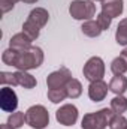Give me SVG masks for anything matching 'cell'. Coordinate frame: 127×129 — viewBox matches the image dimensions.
<instances>
[{"label":"cell","mask_w":127,"mask_h":129,"mask_svg":"<svg viewBox=\"0 0 127 129\" xmlns=\"http://www.w3.org/2000/svg\"><path fill=\"white\" fill-rule=\"evenodd\" d=\"M67 98V92L66 87L64 89H49L48 90V99L52 104H60L61 101H64Z\"/></svg>","instance_id":"cell-19"},{"label":"cell","mask_w":127,"mask_h":129,"mask_svg":"<svg viewBox=\"0 0 127 129\" xmlns=\"http://www.w3.org/2000/svg\"><path fill=\"white\" fill-rule=\"evenodd\" d=\"M14 6H15V2L14 0H0V8H2V12L3 14H6L11 9H14Z\"/></svg>","instance_id":"cell-24"},{"label":"cell","mask_w":127,"mask_h":129,"mask_svg":"<svg viewBox=\"0 0 127 129\" xmlns=\"http://www.w3.org/2000/svg\"><path fill=\"white\" fill-rule=\"evenodd\" d=\"M108 89H109V86H108L103 80L93 81V83H90V86H88V98H90L93 102H100V101H103V99L106 98Z\"/></svg>","instance_id":"cell-10"},{"label":"cell","mask_w":127,"mask_h":129,"mask_svg":"<svg viewBox=\"0 0 127 129\" xmlns=\"http://www.w3.org/2000/svg\"><path fill=\"white\" fill-rule=\"evenodd\" d=\"M120 56H121V57L126 60V63H127V48H124V50L121 51V54H120Z\"/></svg>","instance_id":"cell-25"},{"label":"cell","mask_w":127,"mask_h":129,"mask_svg":"<svg viewBox=\"0 0 127 129\" xmlns=\"http://www.w3.org/2000/svg\"><path fill=\"white\" fill-rule=\"evenodd\" d=\"M14 2H15V3H17V2H21V0H14Z\"/></svg>","instance_id":"cell-28"},{"label":"cell","mask_w":127,"mask_h":129,"mask_svg":"<svg viewBox=\"0 0 127 129\" xmlns=\"http://www.w3.org/2000/svg\"><path fill=\"white\" fill-rule=\"evenodd\" d=\"M26 123L33 129H43L49 125V113L43 105H32L26 111Z\"/></svg>","instance_id":"cell-4"},{"label":"cell","mask_w":127,"mask_h":129,"mask_svg":"<svg viewBox=\"0 0 127 129\" xmlns=\"http://www.w3.org/2000/svg\"><path fill=\"white\" fill-rule=\"evenodd\" d=\"M21 2H24V3H29V5H32V3H36L37 0H21Z\"/></svg>","instance_id":"cell-27"},{"label":"cell","mask_w":127,"mask_h":129,"mask_svg":"<svg viewBox=\"0 0 127 129\" xmlns=\"http://www.w3.org/2000/svg\"><path fill=\"white\" fill-rule=\"evenodd\" d=\"M66 92H67V98L76 99V98L81 96V93H82V86H81V83L76 78H72L67 83V86H66Z\"/></svg>","instance_id":"cell-17"},{"label":"cell","mask_w":127,"mask_h":129,"mask_svg":"<svg viewBox=\"0 0 127 129\" xmlns=\"http://www.w3.org/2000/svg\"><path fill=\"white\" fill-rule=\"evenodd\" d=\"M111 71L114 72V75H118V74H124V72H127L126 60H124L121 56L115 57V59L112 60V63H111Z\"/></svg>","instance_id":"cell-21"},{"label":"cell","mask_w":127,"mask_h":129,"mask_svg":"<svg viewBox=\"0 0 127 129\" xmlns=\"http://www.w3.org/2000/svg\"><path fill=\"white\" fill-rule=\"evenodd\" d=\"M49 14L43 8H34L32 12L29 14V18L23 24V32L26 33L32 41H36L39 38L40 29L48 23Z\"/></svg>","instance_id":"cell-2"},{"label":"cell","mask_w":127,"mask_h":129,"mask_svg":"<svg viewBox=\"0 0 127 129\" xmlns=\"http://www.w3.org/2000/svg\"><path fill=\"white\" fill-rule=\"evenodd\" d=\"M55 119L63 126H73L78 120V108L73 104H64L55 111Z\"/></svg>","instance_id":"cell-8"},{"label":"cell","mask_w":127,"mask_h":129,"mask_svg":"<svg viewBox=\"0 0 127 129\" xmlns=\"http://www.w3.org/2000/svg\"><path fill=\"white\" fill-rule=\"evenodd\" d=\"M69 14L75 20L88 21L96 15V5L93 0H73L69 6Z\"/></svg>","instance_id":"cell-5"},{"label":"cell","mask_w":127,"mask_h":129,"mask_svg":"<svg viewBox=\"0 0 127 129\" xmlns=\"http://www.w3.org/2000/svg\"><path fill=\"white\" fill-rule=\"evenodd\" d=\"M115 41L118 45L127 47V18H123L120 21L117 32H115Z\"/></svg>","instance_id":"cell-16"},{"label":"cell","mask_w":127,"mask_h":129,"mask_svg":"<svg viewBox=\"0 0 127 129\" xmlns=\"http://www.w3.org/2000/svg\"><path fill=\"white\" fill-rule=\"evenodd\" d=\"M18 107V96L11 86H3L0 90V108L5 113H15Z\"/></svg>","instance_id":"cell-9"},{"label":"cell","mask_w":127,"mask_h":129,"mask_svg":"<svg viewBox=\"0 0 127 129\" xmlns=\"http://www.w3.org/2000/svg\"><path fill=\"white\" fill-rule=\"evenodd\" d=\"M2 60L5 64L14 66L18 71L37 69L43 63V51L34 45H32L27 50H23V51H15L12 48H8L6 51H3Z\"/></svg>","instance_id":"cell-1"},{"label":"cell","mask_w":127,"mask_h":129,"mask_svg":"<svg viewBox=\"0 0 127 129\" xmlns=\"http://www.w3.org/2000/svg\"><path fill=\"white\" fill-rule=\"evenodd\" d=\"M124 3L123 0H102V12L111 18H117L123 14Z\"/></svg>","instance_id":"cell-11"},{"label":"cell","mask_w":127,"mask_h":129,"mask_svg":"<svg viewBox=\"0 0 127 129\" xmlns=\"http://www.w3.org/2000/svg\"><path fill=\"white\" fill-rule=\"evenodd\" d=\"M0 129H14V128H12V126H11L9 123H3V125L0 126Z\"/></svg>","instance_id":"cell-26"},{"label":"cell","mask_w":127,"mask_h":129,"mask_svg":"<svg viewBox=\"0 0 127 129\" xmlns=\"http://www.w3.org/2000/svg\"><path fill=\"white\" fill-rule=\"evenodd\" d=\"M115 113L111 108H102L96 113H88L81 120L82 129H105L109 126V122Z\"/></svg>","instance_id":"cell-3"},{"label":"cell","mask_w":127,"mask_h":129,"mask_svg":"<svg viewBox=\"0 0 127 129\" xmlns=\"http://www.w3.org/2000/svg\"><path fill=\"white\" fill-rule=\"evenodd\" d=\"M70 80H72V72L63 66V68L51 72L46 77V86H48V89H64Z\"/></svg>","instance_id":"cell-7"},{"label":"cell","mask_w":127,"mask_h":129,"mask_svg":"<svg viewBox=\"0 0 127 129\" xmlns=\"http://www.w3.org/2000/svg\"><path fill=\"white\" fill-rule=\"evenodd\" d=\"M111 129H127V119L123 114H114L111 122H109Z\"/></svg>","instance_id":"cell-22"},{"label":"cell","mask_w":127,"mask_h":129,"mask_svg":"<svg viewBox=\"0 0 127 129\" xmlns=\"http://www.w3.org/2000/svg\"><path fill=\"white\" fill-rule=\"evenodd\" d=\"M81 30H82V33H84L85 36H88V38H97V36H100V33L103 32V30L100 29L99 23L94 21V20L85 21V23L81 26Z\"/></svg>","instance_id":"cell-15"},{"label":"cell","mask_w":127,"mask_h":129,"mask_svg":"<svg viewBox=\"0 0 127 129\" xmlns=\"http://www.w3.org/2000/svg\"><path fill=\"white\" fill-rule=\"evenodd\" d=\"M82 74H84V77H85L90 83L97 81V80H102L103 75H105V63H103V60H102L99 56L90 57V59L87 60V63L84 64Z\"/></svg>","instance_id":"cell-6"},{"label":"cell","mask_w":127,"mask_h":129,"mask_svg":"<svg viewBox=\"0 0 127 129\" xmlns=\"http://www.w3.org/2000/svg\"><path fill=\"white\" fill-rule=\"evenodd\" d=\"M109 90L115 95H124L127 92V78L124 74H118L115 77H112V80L109 81Z\"/></svg>","instance_id":"cell-14"},{"label":"cell","mask_w":127,"mask_h":129,"mask_svg":"<svg viewBox=\"0 0 127 129\" xmlns=\"http://www.w3.org/2000/svg\"><path fill=\"white\" fill-rule=\"evenodd\" d=\"M37 84L36 78L30 75L27 71H17L14 72V86H21L24 89H34Z\"/></svg>","instance_id":"cell-12"},{"label":"cell","mask_w":127,"mask_h":129,"mask_svg":"<svg viewBox=\"0 0 127 129\" xmlns=\"http://www.w3.org/2000/svg\"><path fill=\"white\" fill-rule=\"evenodd\" d=\"M24 122H26V114L21 113V111H15V113H12V114L9 116V119H8V123H9L14 129L21 128V126L24 125Z\"/></svg>","instance_id":"cell-20"},{"label":"cell","mask_w":127,"mask_h":129,"mask_svg":"<svg viewBox=\"0 0 127 129\" xmlns=\"http://www.w3.org/2000/svg\"><path fill=\"white\" fill-rule=\"evenodd\" d=\"M93 2H102V0H93Z\"/></svg>","instance_id":"cell-29"},{"label":"cell","mask_w":127,"mask_h":129,"mask_svg":"<svg viewBox=\"0 0 127 129\" xmlns=\"http://www.w3.org/2000/svg\"><path fill=\"white\" fill-rule=\"evenodd\" d=\"M111 110L115 114H123L127 111V98H124L123 95H117L111 101Z\"/></svg>","instance_id":"cell-18"},{"label":"cell","mask_w":127,"mask_h":129,"mask_svg":"<svg viewBox=\"0 0 127 129\" xmlns=\"http://www.w3.org/2000/svg\"><path fill=\"white\" fill-rule=\"evenodd\" d=\"M32 42L33 41L26 35V33L21 32V33L14 35V36L11 38V41H9V48H12V50H15V51H23V50L30 48V47H32Z\"/></svg>","instance_id":"cell-13"},{"label":"cell","mask_w":127,"mask_h":129,"mask_svg":"<svg viewBox=\"0 0 127 129\" xmlns=\"http://www.w3.org/2000/svg\"><path fill=\"white\" fill-rule=\"evenodd\" d=\"M96 21L99 23V26H100V29H102V30H108V29L111 27L112 18H111V17H108L106 14L100 12V14L97 15V18H96Z\"/></svg>","instance_id":"cell-23"}]
</instances>
